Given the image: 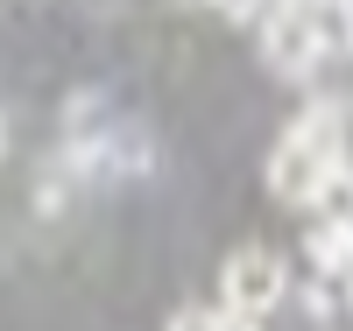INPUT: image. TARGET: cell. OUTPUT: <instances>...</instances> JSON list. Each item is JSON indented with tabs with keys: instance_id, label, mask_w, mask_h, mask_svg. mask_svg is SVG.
<instances>
[{
	"instance_id": "3957f363",
	"label": "cell",
	"mask_w": 353,
	"mask_h": 331,
	"mask_svg": "<svg viewBox=\"0 0 353 331\" xmlns=\"http://www.w3.org/2000/svg\"><path fill=\"white\" fill-rule=\"evenodd\" d=\"M261 64H269L276 78H311L318 64H325V50H318V36H311V21L290 8H269L261 14Z\"/></svg>"
},
{
	"instance_id": "7a4b0ae2",
	"label": "cell",
	"mask_w": 353,
	"mask_h": 331,
	"mask_svg": "<svg viewBox=\"0 0 353 331\" xmlns=\"http://www.w3.org/2000/svg\"><path fill=\"white\" fill-rule=\"evenodd\" d=\"M283 289H290V268L269 247H241L219 268V310H233V317H254L261 324V310L283 303Z\"/></svg>"
},
{
	"instance_id": "277c9868",
	"label": "cell",
	"mask_w": 353,
	"mask_h": 331,
	"mask_svg": "<svg viewBox=\"0 0 353 331\" xmlns=\"http://www.w3.org/2000/svg\"><path fill=\"white\" fill-rule=\"evenodd\" d=\"M304 254H311L318 275H353V219H318Z\"/></svg>"
},
{
	"instance_id": "5b68a950",
	"label": "cell",
	"mask_w": 353,
	"mask_h": 331,
	"mask_svg": "<svg viewBox=\"0 0 353 331\" xmlns=\"http://www.w3.org/2000/svg\"><path fill=\"white\" fill-rule=\"evenodd\" d=\"M311 212H325V219H353V162H332V169H325V184L311 191Z\"/></svg>"
},
{
	"instance_id": "52a82bcc",
	"label": "cell",
	"mask_w": 353,
	"mask_h": 331,
	"mask_svg": "<svg viewBox=\"0 0 353 331\" xmlns=\"http://www.w3.org/2000/svg\"><path fill=\"white\" fill-rule=\"evenodd\" d=\"M212 8H219L226 21H254V14H261V0H212Z\"/></svg>"
},
{
	"instance_id": "30bf717a",
	"label": "cell",
	"mask_w": 353,
	"mask_h": 331,
	"mask_svg": "<svg viewBox=\"0 0 353 331\" xmlns=\"http://www.w3.org/2000/svg\"><path fill=\"white\" fill-rule=\"evenodd\" d=\"M346 310H353V275H346Z\"/></svg>"
},
{
	"instance_id": "ba28073f",
	"label": "cell",
	"mask_w": 353,
	"mask_h": 331,
	"mask_svg": "<svg viewBox=\"0 0 353 331\" xmlns=\"http://www.w3.org/2000/svg\"><path fill=\"white\" fill-rule=\"evenodd\" d=\"M219 331H261L254 317H233V310H219Z\"/></svg>"
},
{
	"instance_id": "6da1fadb",
	"label": "cell",
	"mask_w": 353,
	"mask_h": 331,
	"mask_svg": "<svg viewBox=\"0 0 353 331\" xmlns=\"http://www.w3.org/2000/svg\"><path fill=\"white\" fill-rule=\"evenodd\" d=\"M339 141H346V106H339V99H311V106L283 127L276 156H269V191H276L283 204H311V191L325 184V169L346 162Z\"/></svg>"
},
{
	"instance_id": "9c48e42d",
	"label": "cell",
	"mask_w": 353,
	"mask_h": 331,
	"mask_svg": "<svg viewBox=\"0 0 353 331\" xmlns=\"http://www.w3.org/2000/svg\"><path fill=\"white\" fill-rule=\"evenodd\" d=\"M0 156H8V120H0Z\"/></svg>"
},
{
	"instance_id": "8992f818",
	"label": "cell",
	"mask_w": 353,
	"mask_h": 331,
	"mask_svg": "<svg viewBox=\"0 0 353 331\" xmlns=\"http://www.w3.org/2000/svg\"><path fill=\"white\" fill-rule=\"evenodd\" d=\"M170 331H219V310H191V303H184V310L170 317Z\"/></svg>"
}]
</instances>
